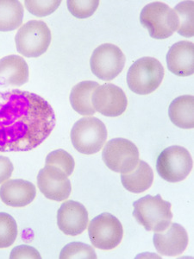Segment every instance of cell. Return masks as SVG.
I'll return each instance as SVG.
<instances>
[{
    "label": "cell",
    "instance_id": "cell-1",
    "mask_svg": "<svg viewBox=\"0 0 194 259\" xmlns=\"http://www.w3.org/2000/svg\"><path fill=\"white\" fill-rule=\"evenodd\" d=\"M56 123L53 108L41 96L18 89L0 92V152L35 149Z\"/></svg>",
    "mask_w": 194,
    "mask_h": 259
},
{
    "label": "cell",
    "instance_id": "cell-2",
    "mask_svg": "<svg viewBox=\"0 0 194 259\" xmlns=\"http://www.w3.org/2000/svg\"><path fill=\"white\" fill-rule=\"evenodd\" d=\"M133 206L135 221L149 232H163L172 223V205L163 200L160 194L155 196L148 194L135 201Z\"/></svg>",
    "mask_w": 194,
    "mask_h": 259
},
{
    "label": "cell",
    "instance_id": "cell-3",
    "mask_svg": "<svg viewBox=\"0 0 194 259\" xmlns=\"http://www.w3.org/2000/svg\"><path fill=\"white\" fill-rule=\"evenodd\" d=\"M164 78V68L154 57H142L135 61L129 68L127 84L129 89L138 95L152 94L159 88Z\"/></svg>",
    "mask_w": 194,
    "mask_h": 259
},
{
    "label": "cell",
    "instance_id": "cell-4",
    "mask_svg": "<svg viewBox=\"0 0 194 259\" xmlns=\"http://www.w3.org/2000/svg\"><path fill=\"white\" fill-rule=\"evenodd\" d=\"M107 130L106 124L95 117L80 118L71 130V141L80 153H98L106 145Z\"/></svg>",
    "mask_w": 194,
    "mask_h": 259
},
{
    "label": "cell",
    "instance_id": "cell-5",
    "mask_svg": "<svg viewBox=\"0 0 194 259\" xmlns=\"http://www.w3.org/2000/svg\"><path fill=\"white\" fill-rule=\"evenodd\" d=\"M141 25L147 28L154 39L163 40L173 35L179 27V18L174 9L162 2H153L143 7L140 14Z\"/></svg>",
    "mask_w": 194,
    "mask_h": 259
},
{
    "label": "cell",
    "instance_id": "cell-6",
    "mask_svg": "<svg viewBox=\"0 0 194 259\" xmlns=\"http://www.w3.org/2000/svg\"><path fill=\"white\" fill-rule=\"evenodd\" d=\"M52 35L43 21L31 20L21 26L15 37L16 47L25 57H39L50 47Z\"/></svg>",
    "mask_w": 194,
    "mask_h": 259
},
{
    "label": "cell",
    "instance_id": "cell-7",
    "mask_svg": "<svg viewBox=\"0 0 194 259\" xmlns=\"http://www.w3.org/2000/svg\"><path fill=\"white\" fill-rule=\"evenodd\" d=\"M191 154L185 148L179 145L162 150L156 162L158 174L168 183H179L185 180L191 173Z\"/></svg>",
    "mask_w": 194,
    "mask_h": 259
},
{
    "label": "cell",
    "instance_id": "cell-8",
    "mask_svg": "<svg viewBox=\"0 0 194 259\" xmlns=\"http://www.w3.org/2000/svg\"><path fill=\"white\" fill-rule=\"evenodd\" d=\"M103 161L114 172L128 174L134 170L139 162V151L132 142L118 138L106 143L104 147Z\"/></svg>",
    "mask_w": 194,
    "mask_h": 259
},
{
    "label": "cell",
    "instance_id": "cell-9",
    "mask_svg": "<svg viewBox=\"0 0 194 259\" xmlns=\"http://www.w3.org/2000/svg\"><path fill=\"white\" fill-rule=\"evenodd\" d=\"M89 238L94 247L112 250L120 244L124 229L120 221L109 212H104L92 219L88 226Z\"/></svg>",
    "mask_w": 194,
    "mask_h": 259
},
{
    "label": "cell",
    "instance_id": "cell-10",
    "mask_svg": "<svg viewBox=\"0 0 194 259\" xmlns=\"http://www.w3.org/2000/svg\"><path fill=\"white\" fill-rule=\"evenodd\" d=\"M125 65V56L116 45L104 44L91 54L90 67L92 74L100 80L111 81L118 77Z\"/></svg>",
    "mask_w": 194,
    "mask_h": 259
},
{
    "label": "cell",
    "instance_id": "cell-11",
    "mask_svg": "<svg viewBox=\"0 0 194 259\" xmlns=\"http://www.w3.org/2000/svg\"><path fill=\"white\" fill-rule=\"evenodd\" d=\"M91 103L96 112L114 118L125 112L128 100L123 89L114 84L106 83L95 89L91 96Z\"/></svg>",
    "mask_w": 194,
    "mask_h": 259
},
{
    "label": "cell",
    "instance_id": "cell-12",
    "mask_svg": "<svg viewBox=\"0 0 194 259\" xmlns=\"http://www.w3.org/2000/svg\"><path fill=\"white\" fill-rule=\"evenodd\" d=\"M37 186L45 197L56 201L69 198L72 186L64 171L53 165H45L39 171Z\"/></svg>",
    "mask_w": 194,
    "mask_h": 259
},
{
    "label": "cell",
    "instance_id": "cell-13",
    "mask_svg": "<svg viewBox=\"0 0 194 259\" xmlns=\"http://www.w3.org/2000/svg\"><path fill=\"white\" fill-rule=\"evenodd\" d=\"M88 212L83 204L67 200L57 212V225L66 235L77 236L88 226Z\"/></svg>",
    "mask_w": 194,
    "mask_h": 259
},
{
    "label": "cell",
    "instance_id": "cell-14",
    "mask_svg": "<svg viewBox=\"0 0 194 259\" xmlns=\"http://www.w3.org/2000/svg\"><path fill=\"white\" fill-rule=\"evenodd\" d=\"M154 245L162 256H179L188 245V234L185 228L177 223H171L163 232L155 233Z\"/></svg>",
    "mask_w": 194,
    "mask_h": 259
},
{
    "label": "cell",
    "instance_id": "cell-15",
    "mask_svg": "<svg viewBox=\"0 0 194 259\" xmlns=\"http://www.w3.org/2000/svg\"><path fill=\"white\" fill-rule=\"evenodd\" d=\"M168 70L177 76L186 77L194 74V45L180 41L173 45L167 54Z\"/></svg>",
    "mask_w": 194,
    "mask_h": 259
},
{
    "label": "cell",
    "instance_id": "cell-16",
    "mask_svg": "<svg viewBox=\"0 0 194 259\" xmlns=\"http://www.w3.org/2000/svg\"><path fill=\"white\" fill-rule=\"evenodd\" d=\"M36 189L25 180H7L0 188V199L7 206L23 207L35 200Z\"/></svg>",
    "mask_w": 194,
    "mask_h": 259
},
{
    "label": "cell",
    "instance_id": "cell-17",
    "mask_svg": "<svg viewBox=\"0 0 194 259\" xmlns=\"http://www.w3.org/2000/svg\"><path fill=\"white\" fill-rule=\"evenodd\" d=\"M29 80V67L19 56L11 55L0 59V85L21 87Z\"/></svg>",
    "mask_w": 194,
    "mask_h": 259
},
{
    "label": "cell",
    "instance_id": "cell-18",
    "mask_svg": "<svg viewBox=\"0 0 194 259\" xmlns=\"http://www.w3.org/2000/svg\"><path fill=\"white\" fill-rule=\"evenodd\" d=\"M168 116L172 123L181 129L194 127V98L191 95H182L171 102Z\"/></svg>",
    "mask_w": 194,
    "mask_h": 259
},
{
    "label": "cell",
    "instance_id": "cell-19",
    "mask_svg": "<svg viewBox=\"0 0 194 259\" xmlns=\"http://www.w3.org/2000/svg\"><path fill=\"white\" fill-rule=\"evenodd\" d=\"M121 182L124 189L134 194H140L150 189L154 182V172L150 165L139 160L134 170L121 174Z\"/></svg>",
    "mask_w": 194,
    "mask_h": 259
},
{
    "label": "cell",
    "instance_id": "cell-20",
    "mask_svg": "<svg viewBox=\"0 0 194 259\" xmlns=\"http://www.w3.org/2000/svg\"><path fill=\"white\" fill-rule=\"evenodd\" d=\"M100 85L99 83L91 80H85L78 83L71 90L70 103L73 109L83 116L95 114L94 108L91 103V96Z\"/></svg>",
    "mask_w": 194,
    "mask_h": 259
},
{
    "label": "cell",
    "instance_id": "cell-21",
    "mask_svg": "<svg viewBox=\"0 0 194 259\" xmlns=\"http://www.w3.org/2000/svg\"><path fill=\"white\" fill-rule=\"evenodd\" d=\"M24 6L18 0H0V31L7 32L19 28L23 24Z\"/></svg>",
    "mask_w": 194,
    "mask_h": 259
},
{
    "label": "cell",
    "instance_id": "cell-22",
    "mask_svg": "<svg viewBox=\"0 0 194 259\" xmlns=\"http://www.w3.org/2000/svg\"><path fill=\"white\" fill-rule=\"evenodd\" d=\"M193 7V1H183L174 7L179 18L177 31L184 37H192L194 35Z\"/></svg>",
    "mask_w": 194,
    "mask_h": 259
},
{
    "label": "cell",
    "instance_id": "cell-23",
    "mask_svg": "<svg viewBox=\"0 0 194 259\" xmlns=\"http://www.w3.org/2000/svg\"><path fill=\"white\" fill-rule=\"evenodd\" d=\"M18 237V225L12 215L0 212V248L10 247Z\"/></svg>",
    "mask_w": 194,
    "mask_h": 259
},
{
    "label": "cell",
    "instance_id": "cell-24",
    "mask_svg": "<svg viewBox=\"0 0 194 259\" xmlns=\"http://www.w3.org/2000/svg\"><path fill=\"white\" fill-rule=\"evenodd\" d=\"M60 258L96 259L97 254L94 249L89 244L81 242H73L65 245L60 254Z\"/></svg>",
    "mask_w": 194,
    "mask_h": 259
},
{
    "label": "cell",
    "instance_id": "cell-25",
    "mask_svg": "<svg viewBox=\"0 0 194 259\" xmlns=\"http://www.w3.org/2000/svg\"><path fill=\"white\" fill-rule=\"evenodd\" d=\"M45 163L61 168L68 177L73 174L75 167L73 156L64 150H56L50 152L46 157Z\"/></svg>",
    "mask_w": 194,
    "mask_h": 259
},
{
    "label": "cell",
    "instance_id": "cell-26",
    "mask_svg": "<svg viewBox=\"0 0 194 259\" xmlns=\"http://www.w3.org/2000/svg\"><path fill=\"white\" fill-rule=\"evenodd\" d=\"M100 1H67L68 9L72 15L79 19L90 18L94 14Z\"/></svg>",
    "mask_w": 194,
    "mask_h": 259
},
{
    "label": "cell",
    "instance_id": "cell-27",
    "mask_svg": "<svg viewBox=\"0 0 194 259\" xmlns=\"http://www.w3.org/2000/svg\"><path fill=\"white\" fill-rule=\"evenodd\" d=\"M61 1H24L28 12L39 18L51 15L58 9Z\"/></svg>",
    "mask_w": 194,
    "mask_h": 259
},
{
    "label": "cell",
    "instance_id": "cell-28",
    "mask_svg": "<svg viewBox=\"0 0 194 259\" xmlns=\"http://www.w3.org/2000/svg\"><path fill=\"white\" fill-rule=\"evenodd\" d=\"M11 259H41V256L39 253L38 250L26 244H22L18 245L17 247L12 249L11 255Z\"/></svg>",
    "mask_w": 194,
    "mask_h": 259
},
{
    "label": "cell",
    "instance_id": "cell-29",
    "mask_svg": "<svg viewBox=\"0 0 194 259\" xmlns=\"http://www.w3.org/2000/svg\"><path fill=\"white\" fill-rule=\"evenodd\" d=\"M14 166L6 156H0V184L6 182L12 177Z\"/></svg>",
    "mask_w": 194,
    "mask_h": 259
}]
</instances>
